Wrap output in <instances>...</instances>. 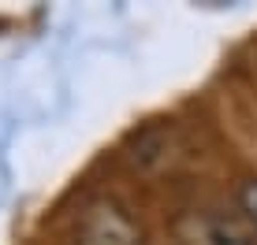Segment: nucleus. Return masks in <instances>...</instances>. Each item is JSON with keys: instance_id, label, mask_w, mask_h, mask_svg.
<instances>
[{"instance_id": "obj_2", "label": "nucleus", "mask_w": 257, "mask_h": 245, "mask_svg": "<svg viewBox=\"0 0 257 245\" xmlns=\"http://www.w3.org/2000/svg\"><path fill=\"white\" fill-rule=\"evenodd\" d=\"M238 200H242V212H246V220H250V223L257 226V178L242 182V190H238Z\"/></svg>"}, {"instance_id": "obj_1", "label": "nucleus", "mask_w": 257, "mask_h": 245, "mask_svg": "<svg viewBox=\"0 0 257 245\" xmlns=\"http://www.w3.org/2000/svg\"><path fill=\"white\" fill-rule=\"evenodd\" d=\"M75 245H142V226L112 197H97L82 208L75 226Z\"/></svg>"}]
</instances>
